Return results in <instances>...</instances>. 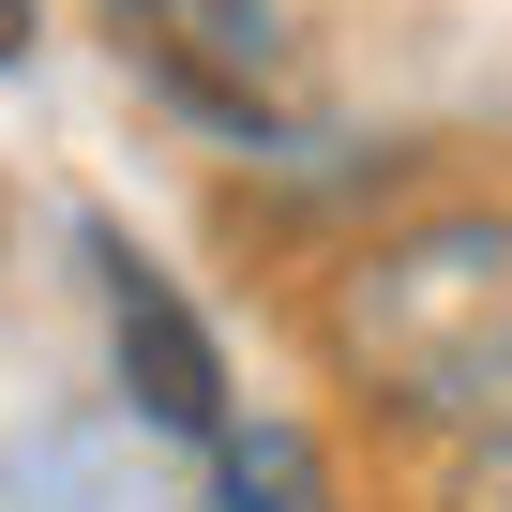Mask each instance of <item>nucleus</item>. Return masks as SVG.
Returning <instances> with one entry per match:
<instances>
[{
	"instance_id": "obj_1",
	"label": "nucleus",
	"mask_w": 512,
	"mask_h": 512,
	"mask_svg": "<svg viewBox=\"0 0 512 512\" xmlns=\"http://www.w3.org/2000/svg\"><path fill=\"white\" fill-rule=\"evenodd\" d=\"M317 347H332L347 407H377V422H422V437L512 422V196L377 226L317 287Z\"/></svg>"
},
{
	"instance_id": "obj_2",
	"label": "nucleus",
	"mask_w": 512,
	"mask_h": 512,
	"mask_svg": "<svg viewBox=\"0 0 512 512\" xmlns=\"http://www.w3.org/2000/svg\"><path fill=\"white\" fill-rule=\"evenodd\" d=\"M106 46L196 136H226V151H272L317 106V61H302V16H287V0H106Z\"/></svg>"
},
{
	"instance_id": "obj_3",
	"label": "nucleus",
	"mask_w": 512,
	"mask_h": 512,
	"mask_svg": "<svg viewBox=\"0 0 512 512\" xmlns=\"http://www.w3.org/2000/svg\"><path fill=\"white\" fill-rule=\"evenodd\" d=\"M91 241V287H106V362H121V392H136V422H166V437H226L241 422V392H226V347L196 332V302L151 272V256L121 241V226H76Z\"/></svg>"
},
{
	"instance_id": "obj_4",
	"label": "nucleus",
	"mask_w": 512,
	"mask_h": 512,
	"mask_svg": "<svg viewBox=\"0 0 512 512\" xmlns=\"http://www.w3.org/2000/svg\"><path fill=\"white\" fill-rule=\"evenodd\" d=\"M211 482H226V512H332L302 422H226V437H211Z\"/></svg>"
},
{
	"instance_id": "obj_5",
	"label": "nucleus",
	"mask_w": 512,
	"mask_h": 512,
	"mask_svg": "<svg viewBox=\"0 0 512 512\" xmlns=\"http://www.w3.org/2000/svg\"><path fill=\"white\" fill-rule=\"evenodd\" d=\"M422 512H512V422L452 437V467H437V497H422Z\"/></svg>"
},
{
	"instance_id": "obj_6",
	"label": "nucleus",
	"mask_w": 512,
	"mask_h": 512,
	"mask_svg": "<svg viewBox=\"0 0 512 512\" xmlns=\"http://www.w3.org/2000/svg\"><path fill=\"white\" fill-rule=\"evenodd\" d=\"M31 61V0H0V76H16Z\"/></svg>"
}]
</instances>
